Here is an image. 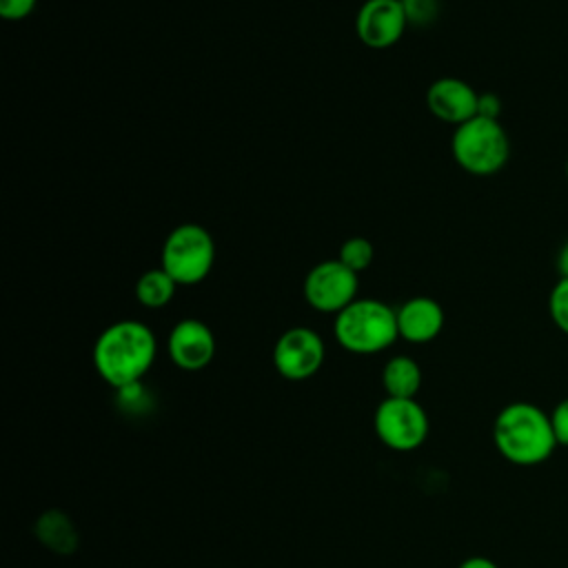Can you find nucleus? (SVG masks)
Here are the masks:
<instances>
[{
	"label": "nucleus",
	"instance_id": "5",
	"mask_svg": "<svg viewBox=\"0 0 568 568\" xmlns=\"http://www.w3.org/2000/svg\"><path fill=\"white\" fill-rule=\"evenodd\" d=\"M213 264L215 242L204 226L184 222L166 235L160 253V266L178 282V286L200 284L206 280Z\"/></svg>",
	"mask_w": 568,
	"mask_h": 568
},
{
	"label": "nucleus",
	"instance_id": "2",
	"mask_svg": "<svg viewBox=\"0 0 568 568\" xmlns=\"http://www.w3.org/2000/svg\"><path fill=\"white\" fill-rule=\"evenodd\" d=\"M499 455L515 466L544 464L557 448L550 415L530 402L506 404L493 424Z\"/></svg>",
	"mask_w": 568,
	"mask_h": 568
},
{
	"label": "nucleus",
	"instance_id": "10",
	"mask_svg": "<svg viewBox=\"0 0 568 568\" xmlns=\"http://www.w3.org/2000/svg\"><path fill=\"white\" fill-rule=\"evenodd\" d=\"M166 353L178 368L200 371L209 366L215 355V335L195 317L180 320L166 337Z\"/></svg>",
	"mask_w": 568,
	"mask_h": 568
},
{
	"label": "nucleus",
	"instance_id": "20",
	"mask_svg": "<svg viewBox=\"0 0 568 568\" xmlns=\"http://www.w3.org/2000/svg\"><path fill=\"white\" fill-rule=\"evenodd\" d=\"M38 0H0V16L4 20H24L33 13Z\"/></svg>",
	"mask_w": 568,
	"mask_h": 568
},
{
	"label": "nucleus",
	"instance_id": "1",
	"mask_svg": "<svg viewBox=\"0 0 568 568\" xmlns=\"http://www.w3.org/2000/svg\"><path fill=\"white\" fill-rule=\"evenodd\" d=\"M155 335L138 320H120L109 324L93 344V366L98 375L113 388H133L155 359Z\"/></svg>",
	"mask_w": 568,
	"mask_h": 568
},
{
	"label": "nucleus",
	"instance_id": "19",
	"mask_svg": "<svg viewBox=\"0 0 568 568\" xmlns=\"http://www.w3.org/2000/svg\"><path fill=\"white\" fill-rule=\"evenodd\" d=\"M550 424H552L557 446H568V397L561 399L550 410Z\"/></svg>",
	"mask_w": 568,
	"mask_h": 568
},
{
	"label": "nucleus",
	"instance_id": "22",
	"mask_svg": "<svg viewBox=\"0 0 568 568\" xmlns=\"http://www.w3.org/2000/svg\"><path fill=\"white\" fill-rule=\"evenodd\" d=\"M457 568H499V566L488 557H468Z\"/></svg>",
	"mask_w": 568,
	"mask_h": 568
},
{
	"label": "nucleus",
	"instance_id": "11",
	"mask_svg": "<svg viewBox=\"0 0 568 568\" xmlns=\"http://www.w3.org/2000/svg\"><path fill=\"white\" fill-rule=\"evenodd\" d=\"M479 93L462 78H437L426 91L428 111L446 124H464L477 115Z\"/></svg>",
	"mask_w": 568,
	"mask_h": 568
},
{
	"label": "nucleus",
	"instance_id": "6",
	"mask_svg": "<svg viewBox=\"0 0 568 568\" xmlns=\"http://www.w3.org/2000/svg\"><path fill=\"white\" fill-rule=\"evenodd\" d=\"M375 433L393 450H415L428 437V415L415 397H386L375 410Z\"/></svg>",
	"mask_w": 568,
	"mask_h": 568
},
{
	"label": "nucleus",
	"instance_id": "24",
	"mask_svg": "<svg viewBox=\"0 0 568 568\" xmlns=\"http://www.w3.org/2000/svg\"><path fill=\"white\" fill-rule=\"evenodd\" d=\"M566 180H568V160H566Z\"/></svg>",
	"mask_w": 568,
	"mask_h": 568
},
{
	"label": "nucleus",
	"instance_id": "9",
	"mask_svg": "<svg viewBox=\"0 0 568 568\" xmlns=\"http://www.w3.org/2000/svg\"><path fill=\"white\" fill-rule=\"evenodd\" d=\"M408 27L402 0H366L355 18V31L368 49H390Z\"/></svg>",
	"mask_w": 568,
	"mask_h": 568
},
{
	"label": "nucleus",
	"instance_id": "14",
	"mask_svg": "<svg viewBox=\"0 0 568 568\" xmlns=\"http://www.w3.org/2000/svg\"><path fill=\"white\" fill-rule=\"evenodd\" d=\"M178 282L162 268L144 271L135 282V300L146 308H162L175 295Z\"/></svg>",
	"mask_w": 568,
	"mask_h": 568
},
{
	"label": "nucleus",
	"instance_id": "17",
	"mask_svg": "<svg viewBox=\"0 0 568 568\" xmlns=\"http://www.w3.org/2000/svg\"><path fill=\"white\" fill-rule=\"evenodd\" d=\"M548 313L552 324L568 335V277H559L550 288Z\"/></svg>",
	"mask_w": 568,
	"mask_h": 568
},
{
	"label": "nucleus",
	"instance_id": "23",
	"mask_svg": "<svg viewBox=\"0 0 568 568\" xmlns=\"http://www.w3.org/2000/svg\"><path fill=\"white\" fill-rule=\"evenodd\" d=\"M557 271H559V277H568V240L561 244V248L557 251Z\"/></svg>",
	"mask_w": 568,
	"mask_h": 568
},
{
	"label": "nucleus",
	"instance_id": "21",
	"mask_svg": "<svg viewBox=\"0 0 568 568\" xmlns=\"http://www.w3.org/2000/svg\"><path fill=\"white\" fill-rule=\"evenodd\" d=\"M501 113V100L495 93H479V102H477V115L490 118V120H499Z\"/></svg>",
	"mask_w": 568,
	"mask_h": 568
},
{
	"label": "nucleus",
	"instance_id": "16",
	"mask_svg": "<svg viewBox=\"0 0 568 568\" xmlns=\"http://www.w3.org/2000/svg\"><path fill=\"white\" fill-rule=\"evenodd\" d=\"M373 257H375V248L373 244L366 240V237H348L342 246H339V255L337 260L342 264H346L351 271H355L357 275L362 271H366L371 264H373Z\"/></svg>",
	"mask_w": 568,
	"mask_h": 568
},
{
	"label": "nucleus",
	"instance_id": "8",
	"mask_svg": "<svg viewBox=\"0 0 568 568\" xmlns=\"http://www.w3.org/2000/svg\"><path fill=\"white\" fill-rule=\"evenodd\" d=\"M324 339L308 326H293L284 331L273 346L275 371L293 382L313 377L324 364Z\"/></svg>",
	"mask_w": 568,
	"mask_h": 568
},
{
	"label": "nucleus",
	"instance_id": "4",
	"mask_svg": "<svg viewBox=\"0 0 568 568\" xmlns=\"http://www.w3.org/2000/svg\"><path fill=\"white\" fill-rule=\"evenodd\" d=\"M450 153L459 169L484 178L504 169L510 155V140L499 120L475 115L455 126Z\"/></svg>",
	"mask_w": 568,
	"mask_h": 568
},
{
	"label": "nucleus",
	"instance_id": "3",
	"mask_svg": "<svg viewBox=\"0 0 568 568\" xmlns=\"http://www.w3.org/2000/svg\"><path fill=\"white\" fill-rule=\"evenodd\" d=\"M333 333L337 344L348 353H379L399 337L397 315L379 300L357 297L335 315Z\"/></svg>",
	"mask_w": 568,
	"mask_h": 568
},
{
	"label": "nucleus",
	"instance_id": "18",
	"mask_svg": "<svg viewBox=\"0 0 568 568\" xmlns=\"http://www.w3.org/2000/svg\"><path fill=\"white\" fill-rule=\"evenodd\" d=\"M408 24H430L437 16V0H402Z\"/></svg>",
	"mask_w": 568,
	"mask_h": 568
},
{
	"label": "nucleus",
	"instance_id": "15",
	"mask_svg": "<svg viewBox=\"0 0 568 568\" xmlns=\"http://www.w3.org/2000/svg\"><path fill=\"white\" fill-rule=\"evenodd\" d=\"M36 535L55 552H73L78 541L71 519L60 510H49L40 515L36 524Z\"/></svg>",
	"mask_w": 568,
	"mask_h": 568
},
{
	"label": "nucleus",
	"instance_id": "12",
	"mask_svg": "<svg viewBox=\"0 0 568 568\" xmlns=\"http://www.w3.org/2000/svg\"><path fill=\"white\" fill-rule=\"evenodd\" d=\"M397 331L399 337L413 344H426L435 339L444 328V308L437 300L417 295L406 300L397 311Z\"/></svg>",
	"mask_w": 568,
	"mask_h": 568
},
{
	"label": "nucleus",
	"instance_id": "13",
	"mask_svg": "<svg viewBox=\"0 0 568 568\" xmlns=\"http://www.w3.org/2000/svg\"><path fill=\"white\" fill-rule=\"evenodd\" d=\"M382 386L386 397H415L422 386L419 364L408 355L390 357L382 368Z\"/></svg>",
	"mask_w": 568,
	"mask_h": 568
},
{
	"label": "nucleus",
	"instance_id": "7",
	"mask_svg": "<svg viewBox=\"0 0 568 568\" xmlns=\"http://www.w3.org/2000/svg\"><path fill=\"white\" fill-rule=\"evenodd\" d=\"M302 291L311 308L337 315L357 300L359 275L342 264L337 257L324 260L306 273Z\"/></svg>",
	"mask_w": 568,
	"mask_h": 568
}]
</instances>
